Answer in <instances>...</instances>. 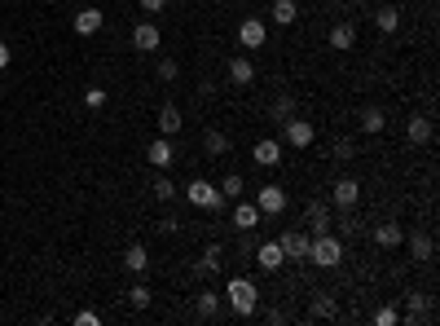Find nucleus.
I'll return each instance as SVG.
<instances>
[{"label":"nucleus","mask_w":440,"mask_h":326,"mask_svg":"<svg viewBox=\"0 0 440 326\" xmlns=\"http://www.w3.org/2000/svg\"><path fill=\"white\" fill-rule=\"evenodd\" d=\"M216 269H220V247H207V256L199 260V265H194V273L203 278V273H216Z\"/></svg>","instance_id":"nucleus-25"},{"label":"nucleus","mask_w":440,"mask_h":326,"mask_svg":"<svg viewBox=\"0 0 440 326\" xmlns=\"http://www.w3.org/2000/svg\"><path fill=\"white\" fill-rule=\"evenodd\" d=\"M432 133H436V128H432V119H427V115H414L410 124H405V137H410L414 145H427V141H432Z\"/></svg>","instance_id":"nucleus-10"},{"label":"nucleus","mask_w":440,"mask_h":326,"mask_svg":"<svg viewBox=\"0 0 440 326\" xmlns=\"http://www.w3.org/2000/svg\"><path fill=\"white\" fill-rule=\"evenodd\" d=\"M5 67H9V44L0 40V71H5Z\"/></svg>","instance_id":"nucleus-40"},{"label":"nucleus","mask_w":440,"mask_h":326,"mask_svg":"<svg viewBox=\"0 0 440 326\" xmlns=\"http://www.w3.org/2000/svg\"><path fill=\"white\" fill-rule=\"evenodd\" d=\"M163 5H168V0H141V9H145V13H163Z\"/></svg>","instance_id":"nucleus-39"},{"label":"nucleus","mask_w":440,"mask_h":326,"mask_svg":"<svg viewBox=\"0 0 440 326\" xmlns=\"http://www.w3.org/2000/svg\"><path fill=\"white\" fill-rule=\"evenodd\" d=\"M295 0H278V5H273V22H278V27H291V22H295Z\"/></svg>","instance_id":"nucleus-22"},{"label":"nucleus","mask_w":440,"mask_h":326,"mask_svg":"<svg viewBox=\"0 0 440 326\" xmlns=\"http://www.w3.org/2000/svg\"><path fill=\"white\" fill-rule=\"evenodd\" d=\"M159 40H163V36H159V27H154V22H141V27L133 31V44L141 48V53H154Z\"/></svg>","instance_id":"nucleus-11"},{"label":"nucleus","mask_w":440,"mask_h":326,"mask_svg":"<svg viewBox=\"0 0 440 326\" xmlns=\"http://www.w3.org/2000/svg\"><path fill=\"white\" fill-rule=\"evenodd\" d=\"M203 150L207 155H229V137H225V133H203Z\"/></svg>","instance_id":"nucleus-20"},{"label":"nucleus","mask_w":440,"mask_h":326,"mask_svg":"<svg viewBox=\"0 0 440 326\" xmlns=\"http://www.w3.org/2000/svg\"><path fill=\"white\" fill-rule=\"evenodd\" d=\"M291 115H295V102H291V97H282V102L273 106V119H278V124H286Z\"/></svg>","instance_id":"nucleus-31"},{"label":"nucleus","mask_w":440,"mask_h":326,"mask_svg":"<svg viewBox=\"0 0 440 326\" xmlns=\"http://www.w3.org/2000/svg\"><path fill=\"white\" fill-rule=\"evenodd\" d=\"M220 194H225V199H238V194H242V176H238V172H229V176L220 181Z\"/></svg>","instance_id":"nucleus-30"},{"label":"nucleus","mask_w":440,"mask_h":326,"mask_svg":"<svg viewBox=\"0 0 440 326\" xmlns=\"http://www.w3.org/2000/svg\"><path fill=\"white\" fill-rule=\"evenodd\" d=\"M251 256H255V265L265 269V273H273V269H282V265H286V256H282L278 242H265V247H255Z\"/></svg>","instance_id":"nucleus-7"},{"label":"nucleus","mask_w":440,"mask_h":326,"mask_svg":"<svg viewBox=\"0 0 440 326\" xmlns=\"http://www.w3.org/2000/svg\"><path fill=\"white\" fill-rule=\"evenodd\" d=\"M374 322H379V326H396V308H379Z\"/></svg>","instance_id":"nucleus-34"},{"label":"nucleus","mask_w":440,"mask_h":326,"mask_svg":"<svg viewBox=\"0 0 440 326\" xmlns=\"http://www.w3.org/2000/svg\"><path fill=\"white\" fill-rule=\"evenodd\" d=\"M410 247H414V260H432V238L427 234H414Z\"/></svg>","instance_id":"nucleus-29"},{"label":"nucleus","mask_w":440,"mask_h":326,"mask_svg":"<svg viewBox=\"0 0 440 326\" xmlns=\"http://www.w3.org/2000/svg\"><path fill=\"white\" fill-rule=\"evenodd\" d=\"M255 207L269 211V216H282V211H286V190L282 185H265V190L255 194Z\"/></svg>","instance_id":"nucleus-4"},{"label":"nucleus","mask_w":440,"mask_h":326,"mask_svg":"<svg viewBox=\"0 0 440 326\" xmlns=\"http://www.w3.org/2000/svg\"><path fill=\"white\" fill-rule=\"evenodd\" d=\"M335 159H352V141H335Z\"/></svg>","instance_id":"nucleus-37"},{"label":"nucleus","mask_w":440,"mask_h":326,"mask_svg":"<svg viewBox=\"0 0 440 326\" xmlns=\"http://www.w3.org/2000/svg\"><path fill=\"white\" fill-rule=\"evenodd\" d=\"M339 256H344V247H339V238H331V234H317L313 242H308V260L321 265V269L339 265Z\"/></svg>","instance_id":"nucleus-3"},{"label":"nucleus","mask_w":440,"mask_h":326,"mask_svg":"<svg viewBox=\"0 0 440 326\" xmlns=\"http://www.w3.org/2000/svg\"><path fill=\"white\" fill-rule=\"evenodd\" d=\"M313 313H317V318H335V300H326V296H321V300H317V308H313Z\"/></svg>","instance_id":"nucleus-36"},{"label":"nucleus","mask_w":440,"mask_h":326,"mask_svg":"<svg viewBox=\"0 0 440 326\" xmlns=\"http://www.w3.org/2000/svg\"><path fill=\"white\" fill-rule=\"evenodd\" d=\"M356 194H361V185H356L352 176H344V181L335 185V203H339V207H352V203H356Z\"/></svg>","instance_id":"nucleus-17"},{"label":"nucleus","mask_w":440,"mask_h":326,"mask_svg":"<svg viewBox=\"0 0 440 326\" xmlns=\"http://www.w3.org/2000/svg\"><path fill=\"white\" fill-rule=\"evenodd\" d=\"M238 40L247 44V48H260V44H265V22H260V18H247V22L238 27Z\"/></svg>","instance_id":"nucleus-12"},{"label":"nucleus","mask_w":440,"mask_h":326,"mask_svg":"<svg viewBox=\"0 0 440 326\" xmlns=\"http://www.w3.org/2000/svg\"><path fill=\"white\" fill-rule=\"evenodd\" d=\"M75 322L79 326H97V313H93V308H84V313H75Z\"/></svg>","instance_id":"nucleus-38"},{"label":"nucleus","mask_w":440,"mask_h":326,"mask_svg":"<svg viewBox=\"0 0 440 326\" xmlns=\"http://www.w3.org/2000/svg\"><path fill=\"white\" fill-rule=\"evenodd\" d=\"M383 128H387V119H383V110H366V115H361V133H383Z\"/></svg>","instance_id":"nucleus-24"},{"label":"nucleus","mask_w":440,"mask_h":326,"mask_svg":"<svg viewBox=\"0 0 440 326\" xmlns=\"http://www.w3.org/2000/svg\"><path fill=\"white\" fill-rule=\"evenodd\" d=\"M185 199H189L194 207H207V211H220L225 203H229V199H225V194H220L216 185H211V181H203V176L185 185Z\"/></svg>","instance_id":"nucleus-2"},{"label":"nucleus","mask_w":440,"mask_h":326,"mask_svg":"<svg viewBox=\"0 0 440 326\" xmlns=\"http://www.w3.org/2000/svg\"><path fill=\"white\" fill-rule=\"evenodd\" d=\"M128 300H133V308H145V304H150V287H133V291H128Z\"/></svg>","instance_id":"nucleus-32"},{"label":"nucleus","mask_w":440,"mask_h":326,"mask_svg":"<svg viewBox=\"0 0 440 326\" xmlns=\"http://www.w3.org/2000/svg\"><path fill=\"white\" fill-rule=\"evenodd\" d=\"M145 159H150L154 168H172V163H176V145H172L168 137H159V141H150V150H145Z\"/></svg>","instance_id":"nucleus-9"},{"label":"nucleus","mask_w":440,"mask_h":326,"mask_svg":"<svg viewBox=\"0 0 440 326\" xmlns=\"http://www.w3.org/2000/svg\"><path fill=\"white\" fill-rule=\"evenodd\" d=\"M352 40H356V31H352L348 22H339V27H331V44H335V48H352Z\"/></svg>","instance_id":"nucleus-23"},{"label":"nucleus","mask_w":440,"mask_h":326,"mask_svg":"<svg viewBox=\"0 0 440 326\" xmlns=\"http://www.w3.org/2000/svg\"><path fill=\"white\" fill-rule=\"evenodd\" d=\"M308 242H313L308 234H300V230H286V234L278 238V247H282V256H286V260H308Z\"/></svg>","instance_id":"nucleus-5"},{"label":"nucleus","mask_w":440,"mask_h":326,"mask_svg":"<svg viewBox=\"0 0 440 326\" xmlns=\"http://www.w3.org/2000/svg\"><path fill=\"white\" fill-rule=\"evenodd\" d=\"M251 159L260 163V168H278V163H282V141H273V137H265V141H255V150H251Z\"/></svg>","instance_id":"nucleus-6"},{"label":"nucleus","mask_w":440,"mask_h":326,"mask_svg":"<svg viewBox=\"0 0 440 326\" xmlns=\"http://www.w3.org/2000/svg\"><path fill=\"white\" fill-rule=\"evenodd\" d=\"M216 308H220V296H216V291H203V296H199V313L216 318Z\"/></svg>","instance_id":"nucleus-28"},{"label":"nucleus","mask_w":440,"mask_h":326,"mask_svg":"<svg viewBox=\"0 0 440 326\" xmlns=\"http://www.w3.org/2000/svg\"><path fill=\"white\" fill-rule=\"evenodd\" d=\"M308 221H313V225H308L313 238L317 234H331V207H326V203H308Z\"/></svg>","instance_id":"nucleus-13"},{"label":"nucleus","mask_w":440,"mask_h":326,"mask_svg":"<svg viewBox=\"0 0 440 326\" xmlns=\"http://www.w3.org/2000/svg\"><path fill=\"white\" fill-rule=\"evenodd\" d=\"M176 128H181V110H176V106H163V110H159V133L172 137Z\"/></svg>","instance_id":"nucleus-19"},{"label":"nucleus","mask_w":440,"mask_h":326,"mask_svg":"<svg viewBox=\"0 0 440 326\" xmlns=\"http://www.w3.org/2000/svg\"><path fill=\"white\" fill-rule=\"evenodd\" d=\"M255 221H260V207H255V203H238V207H234V225H238L242 234L255 230Z\"/></svg>","instance_id":"nucleus-15"},{"label":"nucleus","mask_w":440,"mask_h":326,"mask_svg":"<svg viewBox=\"0 0 440 326\" xmlns=\"http://www.w3.org/2000/svg\"><path fill=\"white\" fill-rule=\"evenodd\" d=\"M176 71H181V67H176L172 58H168V62H159V79H176Z\"/></svg>","instance_id":"nucleus-35"},{"label":"nucleus","mask_w":440,"mask_h":326,"mask_svg":"<svg viewBox=\"0 0 440 326\" xmlns=\"http://www.w3.org/2000/svg\"><path fill=\"white\" fill-rule=\"evenodd\" d=\"M229 79H234V84H251V79H255V67H251L247 58H234V62H229Z\"/></svg>","instance_id":"nucleus-18"},{"label":"nucleus","mask_w":440,"mask_h":326,"mask_svg":"<svg viewBox=\"0 0 440 326\" xmlns=\"http://www.w3.org/2000/svg\"><path fill=\"white\" fill-rule=\"evenodd\" d=\"M124 265L133 269V273H145V265H150V256H145V247L141 242H133V247H128V256H124Z\"/></svg>","instance_id":"nucleus-21"},{"label":"nucleus","mask_w":440,"mask_h":326,"mask_svg":"<svg viewBox=\"0 0 440 326\" xmlns=\"http://www.w3.org/2000/svg\"><path fill=\"white\" fill-rule=\"evenodd\" d=\"M84 102H88L93 110H97V106H106V89H88V93H84Z\"/></svg>","instance_id":"nucleus-33"},{"label":"nucleus","mask_w":440,"mask_h":326,"mask_svg":"<svg viewBox=\"0 0 440 326\" xmlns=\"http://www.w3.org/2000/svg\"><path fill=\"white\" fill-rule=\"evenodd\" d=\"M286 141L295 145V150H308V145H313V124L308 119H286Z\"/></svg>","instance_id":"nucleus-8"},{"label":"nucleus","mask_w":440,"mask_h":326,"mask_svg":"<svg viewBox=\"0 0 440 326\" xmlns=\"http://www.w3.org/2000/svg\"><path fill=\"white\" fill-rule=\"evenodd\" d=\"M374 22H379V31H396V27H401V13H396L392 5H387V9L374 13Z\"/></svg>","instance_id":"nucleus-27"},{"label":"nucleus","mask_w":440,"mask_h":326,"mask_svg":"<svg viewBox=\"0 0 440 326\" xmlns=\"http://www.w3.org/2000/svg\"><path fill=\"white\" fill-rule=\"evenodd\" d=\"M75 31L79 36H97V31H102V13L97 9H79L75 13Z\"/></svg>","instance_id":"nucleus-14"},{"label":"nucleus","mask_w":440,"mask_h":326,"mask_svg":"<svg viewBox=\"0 0 440 326\" xmlns=\"http://www.w3.org/2000/svg\"><path fill=\"white\" fill-rule=\"evenodd\" d=\"M225 296H229V304H234V313L238 318H251L255 313V282L251 278H229V287H225Z\"/></svg>","instance_id":"nucleus-1"},{"label":"nucleus","mask_w":440,"mask_h":326,"mask_svg":"<svg viewBox=\"0 0 440 326\" xmlns=\"http://www.w3.org/2000/svg\"><path fill=\"white\" fill-rule=\"evenodd\" d=\"M176 194H181V190L172 185V176H159V181H154V199H159V203H172Z\"/></svg>","instance_id":"nucleus-26"},{"label":"nucleus","mask_w":440,"mask_h":326,"mask_svg":"<svg viewBox=\"0 0 440 326\" xmlns=\"http://www.w3.org/2000/svg\"><path fill=\"white\" fill-rule=\"evenodd\" d=\"M374 242H379V247H401L405 230H401V225H379V230H374Z\"/></svg>","instance_id":"nucleus-16"}]
</instances>
